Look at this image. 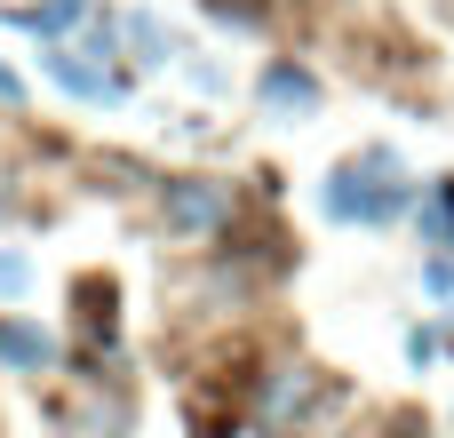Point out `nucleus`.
I'll list each match as a JSON object with an SVG mask.
<instances>
[{
    "label": "nucleus",
    "mask_w": 454,
    "mask_h": 438,
    "mask_svg": "<svg viewBox=\"0 0 454 438\" xmlns=\"http://www.w3.org/2000/svg\"><path fill=\"white\" fill-rule=\"evenodd\" d=\"M319 207H327L335 223H391V215H407L399 160H391V152H367V160L335 168V176L319 184Z\"/></svg>",
    "instance_id": "obj_1"
},
{
    "label": "nucleus",
    "mask_w": 454,
    "mask_h": 438,
    "mask_svg": "<svg viewBox=\"0 0 454 438\" xmlns=\"http://www.w3.org/2000/svg\"><path fill=\"white\" fill-rule=\"evenodd\" d=\"M160 199H168V223H176L184 239H215V231L231 223V192H223L215 176H176Z\"/></svg>",
    "instance_id": "obj_2"
},
{
    "label": "nucleus",
    "mask_w": 454,
    "mask_h": 438,
    "mask_svg": "<svg viewBox=\"0 0 454 438\" xmlns=\"http://www.w3.org/2000/svg\"><path fill=\"white\" fill-rule=\"evenodd\" d=\"M48 80H56L64 96H88V104H120V96H128V72L96 64V48H56V56H48Z\"/></svg>",
    "instance_id": "obj_3"
},
{
    "label": "nucleus",
    "mask_w": 454,
    "mask_h": 438,
    "mask_svg": "<svg viewBox=\"0 0 454 438\" xmlns=\"http://www.w3.org/2000/svg\"><path fill=\"white\" fill-rule=\"evenodd\" d=\"M311 399H319V375L311 367H279L271 375V399H263V431H295Z\"/></svg>",
    "instance_id": "obj_4"
},
{
    "label": "nucleus",
    "mask_w": 454,
    "mask_h": 438,
    "mask_svg": "<svg viewBox=\"0 0 454 438\" xmlns=\"http://www.w3.org/2000/svg\"><path fill=\"white\" fill-rule=\"evenodd\" d=\"M48 359H56L48 327H24V319H0V367H16V375H48Z\"/></svg>",
    "instance_id": "obj_5"
},
{
    "label": "nucleus",
    "mask_w": 454,
    "mask_h": 438,
    "mask_svg": "<svg viewBox=\"0 0 454 438\" xmlns=\"http://www.w3.org/2000/svg\"><path fill=\"white\" fill-rule=\"evenodd\" d=\"M120 48H128V64L136 72H152V64H168L176 48H168V32H160V16H120Z\"/></svg>",
    "instance_id": "obj_6"
},
{
    "label": "nucleus",
    "mask_w": 454,
    "mask_h": 438,
    "mask_svg": "<svg viewBox=\"0 0 454 438\" xmlns=\"http://www.w3.org/2000/svg\"><path fill=\"white\" fill-rule=\"evenodd\" d=\"M263 96H271V104H295V112H303V104H311L319 88H311L303 72H263Z\"/></svg>",
    "instance_id": "obj_7"
},
{
    "label": "nucleus",
    "mask_w": 454,
    "mask_h": 438,
    "mask_svg": "<svg viewBox=\"0 0 454 438\" xmlns=\"http://www.w3.org/2000/svg\"><path fill=\"white\" fill-rule=\"evenodd\" d=\"M32 287V263L24 255H0V295H24Z\"/></svg>",
    "instance_id": "obj_8"
},
{
    "label": "nucleus",
    "mask_w": 454,
    "mask_h": 438,
    "mask_svg": "<svg viewBox=\"0 0 454 438\" xmlns=\"http://www.w3.org/2000/svg\"><path fill=\"white\" fill-rule=\"evenodd\" d=\"M423 279H431V295H454V263H447V255H431V263H423Z\"/></svg>",
    "instance_id": "obj_9"
},
{
    "label": "nucleus",
    "mask_w": 454,
    "mask_h": 438,
    "mask_svg": "<svg viewBox=\"0 0 454 438\" xmlns=\"http://www.w3.org/2000/svg\"><path fill=\"white\" fill-rule=\"evenodd\" d=\"M0 104H24V80H16L8 64H0Z\"/></svg>",
    "instance_id": "obj_10"
}]
</instances>
